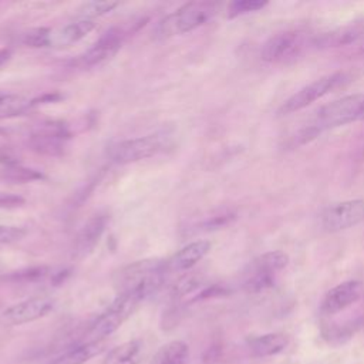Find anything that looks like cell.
<instances>
[{
    "mask_svg": "<svg viewBox=\"0 0 364 364\" xmlns=\"http://www.w3.org/2000/svg\"><path fill=\"white\" fill-rule=\"evenodd\" d=\"M167 272V260L146 259L128 265L118 273L121 292H132L147 299L162 286Z\"/></svg>",
    "mask_w": 364,
    "mask_h": 364,
    "instance_id": "obj_1",
    "label": "cell"
},
{
    "mask_svg": "<svg viewBox=\"0 0 364 364\" xmlns=\"http://www.w3.org/2000/svg\"><path fill=\"white\" fill-rule=\"evenodd\" d=\"M216 15V5L212 2H191L161 20L155 29V36L160 38L172 37L176 34L190 33Z\"/></svg>",
    "mask_w": 364,
    "mask_h": 364,
    "instance_id": "obj_2",
    "label": "cell"
},
{
    "mask_svg": "<svg viewBox=\"0 0 364 364\" xmlns=\"http://www.w3.org/2000/svg\"><path fill=\"white\" fill-rule=\"evenodd\" d=\"M144 299L132 292H121L115 300L102 313L97 321L91 325L85 342L102 343L106 337L111 336L127 318L136 310Z\"/></svg>",
    "mask_w": 364,
    "mask_h": 364,
    "instance_id": "obj_3",
    "label": "cell"
},
{
    "mask_svg": "<svg viewBox=\"0 0 364 364\" xmlns=\"http://www.w3.org/2000/svg\"><path fill=\"white\" fill-rule=\"evenodd\" d=\"M350 77L346 73H333L329 76H325L313 81L312 84L303 87L296 94H293L290 99H288L282 107L279 108L281 115H289L296 111H300L310 106L312 103L323 99L325 96L330 94L336 88L344 85Z\"/></svg>",
    "mask_w": 364,
    "mask_h": 364,
    "instance_id": "obj_4",
    "label": "cell"
},
{
    "mask_svg": "<svg viewBox=\"0 0 364 364\" xmlns=\"http://www.w3.org/2000/svg\"><path fill=\"white\" fill-rule=\"evenodd\" d=\"M364 104V94H353L342 97L333 103L323 106L316 113L314 122L316 130L323 131L329 128L342 127L357 121L361 106Z\"/></svg>",
    "mask_w": 364,
    "mask_h": 364,
    "instance_id": "obj_5",
    "label": "cell"
},
{
    "mask_svg": "<svg viewBox=\"0 0 364 364\" xmlns=\"http://www.w3.org/2000/svg\"><path fill=\"white\" fill-rule=\"evenodd\" d=\"M165 139L160 134H150L139 139L120 141L108 148V157L115 164H132L154 157L162 151Z\"/></svg>",
    "mask_w": 364,
    "mask_h": 364,
    "instance_id": "obj_6",
    "label": "cell"
},
{
    "mask_svg": "<svg viewBox=\"0 0 364 364\" xmlns=\"http://www.w3.org/2000/svg\"><path fill=\"white\" fill-rule=\"evenodd\" d=\"M313 38L307 33L300 30H286L272 36L262 48L260 56L267 63H281L296 57L306 48L312 44Z\"/></svg>",
    "mask_w": 364,
    "mask_h": 364,
    "instance_id": "obj_7",
    "label": "cell"
},
{
    "mask_svg": "<svg viewBox=\"0 0 364 364\" xmlns=\"http://www.w3.org/2000/svg\"><path fill=\"white\" fill-rule=\"evenodd\" d=\"M323 230L342 232L364 222V201L351 200L328 208L321 218Z\"/></svg>",
    "mask_w": 364,
    "mask_h": 364,
    "instance_id": "obj_8",
    "label": "cell"
},
{
    "mask_svg": "<svg viewBox=\"0 0 364 364\" xmlns=\"http://www.w3.org/2000/svg\"><path fill=\"white\" fill-rule=\"evenodd\" d=\"M55 309V300L46 296L31 298L12 304L2 313V321L10 326L26 325L48 316Z\"/></svg>",
    "mask_w": 364,
    "mask_h": 364,
    "instance_id": "obj_9",
    "label": "cell"
},
{
    "mask_svg": "<svg viewBox=\"0 0 364 364\" xmlns=\"http://www.w3.org/2000/svg\"><path fill=\"white\" fill-rule=\"evenodd\" d=\"M363 295V284L358 281H347L329 290L322 302V313L336 314L356 303Z\"/></svg>",
    "mask_w": 364,
    "mask_h": 364,
    "instance_id": "obj_10",
    "label": "cell"
},
{
    "mask_svg": "<svg viewBox=\"0 0 364 364\" xmlns=\"http://www.w3.org/2000/svg\"><path fill=\"white\" fill-rule=\"evenodd\" d=\"M122 44V33L120 29H110L104 33V36L91 48L88 52H85L78 63L83 67H93L96 64H100L113 56L120 50Z\"/></svg>",
    "mask_w": 364,
    "mask_h": 364,
    "instance_id": "obj_11",
    "label": "cell"
},
{
    "mask_svg": "<svg viewBox=\"0 0 364 364\" xmlns=\"http://www.w3.org/2000/svg\"><path fill=\"white\" fill-rule=\"evenodd\" d=\"M106 223H107L106 216L96 215L93 218H90L83 225V227L76 238V245H74L76 256L84 258L94 251L96 245L99 244V241L106 230Z\"/></svg>",
    "mask_w": 364,
    "mask_h": 364,
    "instance_id": "obj_12",
    "label": "cell"
},
{
    "mask_svg": "<svg viewBox=\"0 0 364 364\" xmlns=\"http://www.w3.org/2000/svg\"><path fill=\"white\" fill-rule=\"evenodd\" d=\"M211 251V242L208 241H195L179 249L169 260H167L168 270H188L202 260L206 253Z\"/></svg>",
    "mask_w": 364,
    "mask_h": 364,
    "instance_id": "obj_13",
    "label": "cell"
},
{
    "mask_svg": "<svg viewBox=\"0 0 364 364\" xmlns=\"http://www.w3.org/2000/svg\"><path fill=\"white\" fill-rule=\"evenodd\" d=\"M96 29L94 20H77L62 27L56 33L52 31V43L55 48H69V46L80 41Z\"/></svg>",
    "mask_w": 364,
    "mask_h": 364,
    "instance_id": "obj_14",
    "label": "cell"
},
{
    "mask_svg": "<svg viewBox=\"0 0 364 364\" xmlns=\"http://www.w3.org/2000/svg\"><path fill=\"white\" fill-rule=\"evenodd\" d=\"M67 132L62 127H52L34 134L30 140L31 147L43 154H57L63 148V141L67 139Z\"/></svg>",
    "mask_w": 364,
    "mask_h": 364,
    "instance_id": "obj_15",
    "label": "cell"
},
{
    "mask_svg": "<svg viewBox=\"0 0 364 364\" xmlns=\"http://www.w3.org/2000/svg\"><path fill=\"white\" fill-rule=\"evenodd\" d=\"M144 358V344L141 340H131L114 347L104 364H140Z\"/></svg>",
    "mask_w": 364,
    "mask_h": 364,
    "instance_id": "obj_16",
    "label": "cell"
},
{
    "mask_svg": "<svg viewBox=\"0 0 364 364\" xmlns=\"http://www.w3.org/2000/svg\"><path fill=\"white\" fill-rule=\"evenodd\" d=\"M103 351V344L99 342H84L77 344L59 357H56L50 364H84L94 356Z\"/></svg>",
    "mask_w": 364,
    "mask_h": 364,
    "instance_id": "obj_17",
    "label": "cell"
},
{
    "mask_svg": "<svg viewBox=\"0 0 364 364\" xmlns=\"http://www.w3.org/2000/svg\"><path fill=\"white\" fill-rule=\"evenodd\" d=\"M288 346V337L281 333L263 335L249 340V347L252 353L258 357H267L284 351Z\"/></svg>",
    "mask_w": 364,
    "mask_h": 364,
    "instance_id": "obj_18",
    "label": "cell"
},
{
    "mask_svg": "<svg viewBox=\"0 0 364 364\" xmlns=\"http://www.w3.org/2000/svg\"><path fill=\"white\" fill-rule=\"evenodd\" d=\"M361 36L360 29L357 27H343L330 33H325L313 38L312 46H316L318 49H329V48H340V46H347L356 41Z\"/></svg>",
    "mask_w": 364,
    "mask_h": 364,
    "instance_id": "obj_19",
    "label": "cell"
},
{
    "mask_svg": "<svg viewBox=\"0 0 364 364\" xmlns=\"http://www.w3.org/2000/svg\"><path fill=\"white\" fill-rule=\"evenodd\" d=\"M188 344L182 340H174L157 351L151 364H188Z\"/></svg>",
    "mask_w": 364,
    "mask_h": 364,
    "instance_id": "obj_20",
    "label": "cell"
},
{
    "mask_svg": "<svg viewBox=\"0 0 364 364\" xmlns=\"http://www.w3.org/2000/svg\"><path fill=\"white\" fill-rule=\"evenodd\" d=\"M289 263V256L282 251H272L267 253H263L258 259H255L249 270L253 272H262V273H270V275H276L278 272L285 269Z\"/></svg>",
    "mask_w": 364,
    "mask_h": 364,
    "instance_id": "obj_21",
    "label": "cell"
},
{
    "mask_svg": "<svg viewBox=\"0 0 364 364\" xmlns=\"http://www.w3.org/2000/svg\"><path fill=\"white\" fill-rule=\"evenodd\" d=\"M29 104L30 103L22 96L2 94L0 96V120L20 115L29 107Z\"/></svg>",
    "mask_w": 364,
    "mask_h": 364,
    "instance_id": "obj_22",
    "label": "cell"
},
{
    "mask_svg": "<svg viewBox=\"0 0 364 364\" xmlns=\"http://www.w3.org/2000/svg\"><path fill=\"white\" fill-rule=\"evenodd\" d=\"M2 176L9 181L19 182V184H24V182H31L43 178V175L36 169L24 168L16 162H8L5 169L2 171Z\"/></svg>",
    "mask_w": 364,
    "mask_h": 364,
    "instance_id": "obj_23",
    "label": "cell"
},
{
    "mask_svg": "<svg viewBox=\"0 0 364 364\" xmlns=\"http://www.w3.org/2000/svg\"><path fill=\"white\" fill-rule=\"evenodd\" d=\"M118 6V2H107V0H102V2H87L78 9V18L83 20H93L94 18L107 15L113 12Z\"/></svg>",
    "mask_w": 364,
    "mask_h": 364,
    "instance_id": "obj_24",
    "label": "cell"
},
{
    "mask_svg": "<svg viewBox=\"0 0 364 364\" xmlns=\"http://www.w3.org/2000/svg\"><path fill=\"white\" fill-rule=\"evenodd\" d=\"M266 6H267V2H265V0H237V2H232L230 5V9H227V16L234 19V18H238L242 15L262 10Z\"/></svg>",
    "mask_w": 364,
    "mask_h": 364,
    "instance_id": "obj_25",
    "label": "cell"
},
{
    "mask_svg": "<svg viewBox=\"0 0 364 364\" xmlns=\"http://www.w3.org/2000/svg\"><path fill=\"white\" fill-rule=\"evenodd\" d=\"M23 43L30 48H48L52 43V31L49 29H33L23 34Z\"/></svg>",
    "mask_w": 364,
    "mask_h": 364,
    "instance_id": "obj_26",
    "label": "cell"
},
{
    "mask_svg": "<svg viewBox=\"0 0 364 364\" xmlns=\"http://www.w3.org/2000/svg\"><path fill=\"white\" fill-rule=\"evenodd\" d=\"M46 275H48V269L46 267H31V269L10 273L9 276H5V281L27 284V282H36L38 279H43Z\"/></svg>",
    "mask_w": 364,
    "mask_h": 364,
    "instance_id": "obj_27",
    "label": "cell"
},
{
    "mask_svg": "<svg viewBox=\"0 0 364 364\" xmlns=\"http://www.w3.org/2000/svg\"><path fill=\"white\" fill-rule=\"evenodd\" d=\"M26 237V230L20 226H0V244L19 242Z\"/></svg>",
    "mask_w": 364,
    "mask_h": 364,
    "instance_id": "obj_28",
    "label": "cell"
},
{
    "mask_svg": "<svg viewBox=\"0 0 364 364\" xmlns=\"http://www.w3.org/2000/svg\"><path fill=\"white\" fill-rule=\"evenodd\" d=\"M10 50L9 49H0V67H2L9 59H10Z\"/></svg>",
    "mask_w": 364,
    "mask_h": 364,
    "instance_id": "obj_29",
    "label": "cell"
},
{
    "mask_svg": "<svg viewBox=\"0 0 364 364\" xmlns=\"http://www.w3.org/2000/svg\"><path fill=\"white\" fill-rule=\"evenodd\" d=\"M357 121H364V104H363L361 108H360V113H358V117H357Z\"/></svg>",
    "mask_w": 364,
    "mask_h": 364,
    "instance_id": "obj_30",
    "label": "cell"
}]
</instances>
